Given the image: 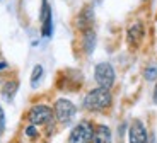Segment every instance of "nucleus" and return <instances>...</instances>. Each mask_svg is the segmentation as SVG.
Returning <instances> with one entry per match:
<instances>
[{
	"mask_svg": "<svg viewBox=\"0 0 157 143\" xmlns=\"http://www.w3.org/2000/svg\"><path fill=\"white\" fill-rule=\"evenodd\" d=\"M113 104V96H111L109 89L104 87H96L92 89L82 101V107L86 111L90 112H98V111H104Z\"/></svg>",
	"mask_w": 157,
	"mask_h": 143,
	"instance_id": "nucleus-1",
	"label": "nucleus"
},
{
	"mask_svg": "<svg viewBox=\"0 0 157 143\" xmlns=\"http://www.w3.org/2000/svg\"><path fill=\"white\" fill-rule=\"evenodd\" d=\"M144 77H145L147 82H155L157 78V65H149L144 72Z\"/></svg>",
	"mask_w": 157,
	"mask_h": 143,
	"instance_id": "nucleus-14",
	"label": "nucleus"
},
{
	"mask_svg": "<svg viewBox=\"0 0 157 143\" xmlns=\"http://www.w3.org/2000/svg\"><path fill=\"white\" fill-rule=\"evenodd\" d=\"M24 133H26V136H28V138H31V140L38 138V126H34V124L29 123L28 126H26V130H24Z\"/></svg>",
	"mask_w": 157,
	"mask_h": 143,
	"instance_id": "nucleus-15",
	"label": "nucleus"
},
{
	"mask_svg": "<svg viewBox=\"0 0 157 143\" xmlns=\"http://www.w3.org/2000/svg\"><path fill=\"white\" fill-rule=\"evenodd\" d=\"M92 133L94 126L90 121H80L72 128L68 135V143H92Z\"/></svg>",
	"mask_w": 157,
	"mask_h": 143,
	"instance_id": "nucleus-5",
	"label": "nucleus"
},
{
	"mask_svg": "<svg viewBox=\"0 0 157 143\" xmlns=\"http://www.w3.org/2000/svg\"><path fill=\"white\" fill-rule=\"evenodd\" d=\"M142 2H150V0H142Z\"/></svg>",
	"mask_w": 157,
	"mask_h": 143,
	"instance_id": "nucleus-19",
	"label": "nucleus"
},
{
	"mask_svg": "<svg viewBox=\"0 0 157 143\" xmlns=\"http://www.w3.org/2000/svg\"><path fill=\"white\" fill-rule=\"evenodd\" d=\"M4 131H5V112L0 106V136L4 135Z\"/></svg>",
	"mask_w": 157,
	"mask_h": 143,
	"instance_id": "nucleus-16",
	"label": "nucleus"
},
{
	"mask_svg": "<svg viewBox=\"0 0 157 143\" xmlns=\"http://www.w3.org/2000/svg\"><path fill=\"white\" fill-rule=\"evenodd\" d=\"M94 80L98 87H104V89H111L116 80V72H114L113 65L108 62L98 63L94 68Z\"/></svg>",
	"mask_w": 157,
	"mask_h": 143,
	"instance_id": "nucleus-3",
	"label": "nucleus"
},
{
	"mask_svg": "<svg viewBox=\"0 0 157 143\" xmlns=\"http://www.w3.org/2000/svg\"><path fill=\"white\" fill-rule=\"evenodd\" d=\"M28 118H29V123L34 124V126H48V124L53 123L55 114H53V109H51L50 106L36 104V106L31 107Z\"/></svg>",
	"mask_w": 157,
	"mask_h": 143,
	"instance_id": "nucleus-4",
	"label": "nucleus"
},
{
	"mask_svg": "<svg viewBox=\"0 0 157 143\" xmlns=\"http://www.w3.org/2000/svg\"><path fill=\"white\" fill-rule=\"evenodd\" d=\"M92 22H94V10H92V5H86V7L77 14L75 26H77L80 31H87V29L92 27Z\"/></svg>",
	"mask_w": 157,
	"mask_h": 143,
	"instance_id": "nucleus-8",
	"label": "nucleus"
},
{
	"mask_svg": "<svg viewBox=\"0 0 157 143\" xmlns=\"http://www.w3.org/2000/svg\"><path fill=\"white\" fill-rule=\"evenodd\" d=\"M7 68V63L5 62H0V72H2V70H5Z\"/></svg>",
	"mask_w": 157,
	"mask_h": 143,
	"instance_id": "nucleus-18",
	"label": "nucleus"
},
{
	"mask_svg": "<svg viewBox=\"0 0 157 143\" xmlns=\"http://www.w3.org/2000/svg\"><path fill=\"white\" fill-rule=\"evenodd\" d=\"M53 114H55V119L60 124H70L75 114H77V107L72 101L62 97V99H56L55 106H53Z\"/></svg>",
	"mask_w": 157,
	"mask_h": 143,
	"instance_id": "nucleus-2",
	"label": "nucleus"
},
{
	"mask_svg": "<svg viewBox=\"0 0 157 143\" xmlns=\"http://www.w3.org/2000/svg\"><path fill=\"white\" fill-rule=\"evenodd\" d=\"M126 39H128V43L132 46H138L142 43V39H144V22L137 21V22L132 24L126 29Z\"/></svg>",
	"mask_w": 157,
	"mask_h": 143,
	"instance_id": "nucleus-9",
	"label": "nucleus"
},
{
	"mask_svg": "<svg viewBox=\"0 0 157 143\" xmlns=\"http://www.w3.org/2000/svg\"><path fill=\"white\" fill-rule=\"evenodd\" d=\"M111 141H113V135H111V130L106 124H98V126H94L92 143H111Z\"/></svg>",
	"mask_w": 157,
	"mask_h": 143,
	"instance_id": "nucleus-10",
	"label": "nucleus"
},
{
	"mask_svg": "<svg viewBox=\"0 0 157 143\" xmlns=\"http://www.w3.org/2000/svg\"><path fill=\"white\" fill-rule=\"evenodd\" d=\"M43 73H44L43 65H34L33 73H31V85H33V87H36V85L39 84V80H41V77H43Z\"/></svg>",
	"mask_w": 157,
	"mask_h": 143,
	"instance_id": "nucleus-13",
	"label": "nucleus"
},
{
	"mask_svg": "<svg viewBox=\"0 0 157 143\" xmlns=\"http://www.w3.org/2000/svg\"><path fill=\"white\" fill-rule=\"evenodd\" d=\"M154 102L157 104V84H155V87H154Z\"/></svg>",
	"mask_w": 157,
	"mask_h": 143,
	"instance_id": "nucleus-17",
	"label": "nucleus"
},
{
	"mask_svg": "<svg viewBox=\"0 0 157 143\" xmlns=\"http://www.w3.org/2000/svg\"><path fill=\"white\" fill-rule=\"evenodd\" d=\"M17 89H19V82H17V80H9V82H5L4 87H2V97H4L7 102H10L12 99L16 97Z\"/></svg>",
	"mask_w": 157,
	"mask_h": 143,
	"instance_id": "nucleus-11",
	"label": "nucleus"
},
{
	"mask_svg": "<svg viewBox=\"0 0 157 143\" xmlns=\"http://www.w3.org/2000/svg\"><path fill=\"white\" fill-rule=\"evenodd\" d=\"M82 44H84V51H86L87 55L92 53V50H94V46H96V32L92 31V29L84 31V34H82Z\"/></svg>",
	"mask_w": 157,
	"mask_h": 143,
	"instance_id": "nucleus-12",
	"label": "nucleus"
},
{
	"mask_svg": "<svg viewBox=\"0 0 157 143\" xmlns=\"http://www.w3.org/2000/svg\"><path fill=\"white\" fill-rule=\"evenodd\" d=\"M39 21H41V36L51 38V34H53V14H51V5L48 0H41Z\"/></svg>",
	"mask_w": 157,
	"mask_h": 143,
	"instance_id": "nucleus-6",
	"label": "nucleus"
},
{
	"mask_svg": "<svg viewBox=\"0 0 157 143\" xmlns=\"http://www.w3.org/2000/svg\"><path fill=\"white\" fill-rule=\"evenodd\" d=\"M128 141L130 143H149V133L142 121H133L128 130Z\"/></svg>",
	"mask_w": 157,
	"mask_h": 143,
	"instance_id": "nucleus-7",
	"label": "nucleus"
}]
</instances>
